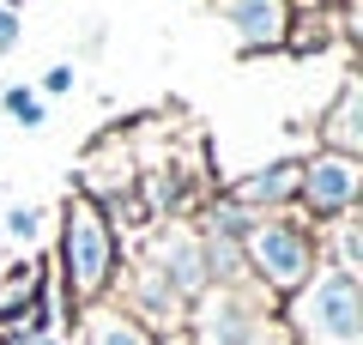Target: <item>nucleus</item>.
<instances>
[{"label":"nucleus","instance_id":"1","mask_svg":"<svg viewBox=\"0 0 363 345\" xmlns=\"http://www.w3.org/2000/svg\"><path fill=\"white\" fill-rule=\"evenodd\" d=\"M55 297H61V315L79 321L85 303H104L116 297L121 279V230L109 224V212L85 194H67L61 224H55Z\"/></svg>","mask_w":363,"mask_h":345},{"label":"nucleus","instance_id":"5","mask_svg":"<svg viewBox=\"0 0 363 345\" xmlns=\"http://www.w3.org/2000/svg\"><path fill=\"white\" fill-rule=\"evenodd\" d=\"M357 200H363V158H339V152H309L303 158L297 206H291V212H297L309 230L357 212Z\"/></svg>","mask_w":363,"mask_h":345},{"label":"nucleus","instance_id":"4","mask_svg":"<svg viewBox=\"0 0 363 345\" xmlns=\"http://www.w3.org/2000/svg\"><path fill=\"white\" fill-rule=\"evenodd\" d=\"M182 333L194 345H285L279 327V303L255 285H206V291L188 303Z\"/></svg>","mask_w":363,"mask_h":345},{"label":"nucleus","instance_id":"12","mask_svg":"<svg viewBox=\"0 0 363 345\" xmlns=\"http://www.w3.org/2000/svg\"><path fill=\"white\" fill-rule=\"evenodd\" d=\"M43 224H49L43 206H6V212H0V248H6V255H30V248L43 243Z\"/></svg>","mask_w":363,"mask_h":345},{"label":"nucleus","instance_id":"2","mask_svg":"<svg viewBox=\"0 0 363 345\" xmlns=\"http://www.w3.org/2000/svg\"><path fill=\"white\" fill-rule=\"evenodd\" d=\"M236 255H242V273L255 291H267L272 303H285L297 285L315 279L321 267V248H315V230L303 224L297 212H267L236 236Z\"/></svg>","mask_w":363,"mask_h":345},{"label":"nucleus","instance_id":"10","mask_svg":"<svg viewBox=\"0 0 363 345\" xmlns=\"http://www.w3.org/2000/svg\"><path fill=\"white\" fill-rule=\"evenodd\" d=\"M315 248H321V267L345 273V279H363V218L357 212L321 224V230H315Z\"/></svg>","mask_w":363,"mask_h":345},{"label":"nucleus","instance_id":"11","mask_svg":"<svg viewBox=\"0 0 363 345\" xmlns=\"http://www.w3.org/2000/svg\"><path fill=\"white\" fill-rule=\"evenodd\" d=\"M43 279H49V273H43L37 255H6V261H0V321L13 315V309L25 303V297L37 291Z\"/></svg>","mask_w":363,"mask_h":345},{"label":"nucleus","instance_id":"9","mask_svg":"<svg viewBox=\"0 0 363 345\" xmlns=\"http://www.w3.org/2000/svg\"><path fill=\"white\" fill-rule=\"evenodd\" d=\"M73 327H79V345H157V333L140 327V321H133L128 309L116 303V297H104V303H85Z\"/></svg>","mask_w":363,"mask_h":345},{"label":"nucleus","instance_id":"13","mask_svg":"<svg viewBox=\"0 0 363 345\" xmlns=\"http://www.w3.org/2000/svg\"><path fill=\"white\" fill-rule=\"evenodd\" d=\"M0 115H6V121H18L25 133L49 128V103H43L37 85H25V79H18V85H0Z\"/></svg>","mask_w":363,"mask_h":345},{"label":"nucleus","instance_id":"6","mask_svg":"<svg viewBox=\"0 0 363 345\" xmlns=\"http://www.w3.org/2000/svg\"><path fill=\"white\" fill-rule=\"evenodd\" d=\"M206 6L224 18V31L236 37L242 55H267V49H285L297 0H206Z\"/></svg>","mask_w":363,"mask_h":345},{"label":"nucleus","instance_id":"7","mask_svg":"<svg viewBox=\"0 0 363 345\" xmlns=\"http://www.w3.org/2000/svg\"><path fill=\"white\" fill-rule=\"evenodd\" d=\"M297 176H303V158H279V164L255 170V176L230 182L224 200H236L248 218H267V212H291L297 206Z\"/></svg>","mask_w":363,"mask_h":345},{"label":"nucleus","instance_id":"17","mask_svg":"<svg viewBox=\"0 0 363 345\" xmlns=\"http://www.w3.org/2000/svg\"><path fill=\"white\" fill-rule=\"evenodd\" d=\"M0 261H6V248H0Z\"/></svg>","mask_w":363,"mask_h":345},{"label":"nucleus","instance_id":"8","mask_svg":"<svg viewBox=\"0 0 363 345\" xmlns=\"http://www.w3.org/2000/svg\"><path fill=\"white\" fill-rule=\"evenodd\" d=\"M315 152H339V158H357L363 152V79L345 73L327 103V115L315 121Z\"/></svg>","mask_w":363,"mask_h":345},{"label":"nucleus","instance_id":"14","mask_svg":"<svg viewBox=\"0 0 363 345\" xmlns=\"http://www.w3.org/2000/svg\"><path fill=\"white\" fill-rule=\"evenodd\" d=\"M73 85H79V67H73V61H55L49 73L37 79V97H43V103H49V97H67Z\"/></svg>","mask_w":363,"mask_h":345},{"label":"nucleus","instance_id":"3","mask_svg":"<svg viewBox=\"0 0 363 345\" xmlns=\"http://www.w3.org/2000/svg\"><path fill=\"white\" fill-rule=\"evenodd\" d=\"M285 345H363V279L315 267L309 285L279 303Z\"/></svg>","mask_w":363,"mask_h":345},{"label":"nucleus","instance_id":"15","mask_svg":"<svg viewBox=\"0 0 363 345\" xmlns=\"http://www.w3.org/2000/svg\"><path fill=\"white\" fill-rule=\"evenodd\" d=\"M18 43H25V13H13V6H0V55H13Z\"/></svg>","mask_w":363,"mask_h":345},{"label":"nucleus","instance_id":"16","mask_svg":"<svg viewBox=\"0 0 363 345\" xmlns=\"http://www.w3.org/2000/svg\"><path fill=\"white\" fill-rule=\"evenodd\" d=\"M157 345H194V339H188V333H164Z\"/></svg>","mask_w":363,"mask_h":345}]
</instances>
